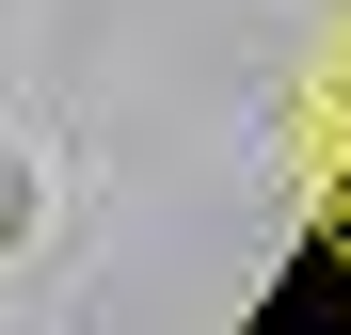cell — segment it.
Here are the masks:
<instances>
[{
    "label": "cell",
    "instance_id": "1",
    "mask_svg": "<svg viewBox=\"0 0 351 335\" xmlns=\"http://www.w3.org/2000/svg\"><path fill=\"white\" fill-rule=\"evenodd\" d=\"M32 223H48V176H32V144H0V256H16Z\"/></svg>",
    "mask_w": 351,
    "mask_h": 335
},
{
    "label": "cell",
    "instance_id": "2",
    "mask_svg": "<svg viewBox=\"0 0 351 335\" xmlns=\"http://www.w3.org/2000/svg\"><path fill=\"white\" fill-rule=\"evenodd\" d=\"M319 223H335V256H351V112H335V192H319Z\"/></svg>",
    "mask_w": 351,
    "mask_h": 335
}]
</instances>
